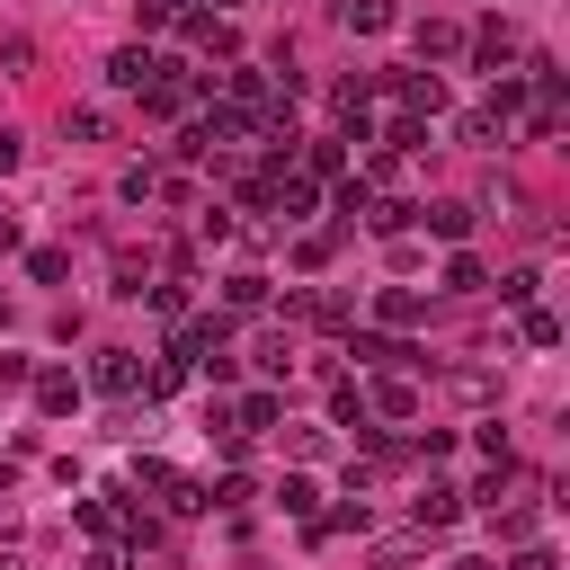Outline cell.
<instances>
[{
    "instance_id": "obj_1",
    "label": "cell",
    "mask_w": 570,
    "mask_h": 570,
    "mask_svg": "<svg viewBox=\"0 0 570 570\" xmlns=\"http://www.w3.org/2000/svg\"><path fill=\"white\" fill-rule=\"evenodd\" d=\"M160 71H169V62H160L151 45H125V53H107V80H116V89H134V98H142Z\"/></svg>"
},
{
    "instance_id": "obj_2",
    "label": "cell",
    "mask_w": 570,
    "mask_h": 570,
    "mask_svg": "<svg viewBox=\"0 0 570 570\" xmlns=\"http://www.w3.org/2000/svg\"><path fill=\"white\" fill-rule=\"evenodd\" d=\"M89 383H98V392H142V365H134V347H98Z\"/></svg>"
},
{
    "instance_id": "obj_3",
    "label": "cell",
    "mask_w": 570,
    "mask_h": 570,
    "mask_svg": "<svg viewBox=\"0 0 570 570\" xmlns=\"http://www.w3.org/2000/svg\"><path fill=\"white\" fill-rule=\"evenodd\" d=\"M472 62H481V71H499V62H517V27H499V18H481V27H472Z\"/></svg>"
},
{
    "instance_id": "obj_4",
    "label": "cell",
    "mask_w": 570,
    "mask_h": 570,
    "mask_svg": "<svg viewBox=\"0 0 570 570\" xmlns=\"http://www.w3.org/2000/svg\"><path fill=\"white\" fill-rule=\"evenodd\" d=\"M410 223H428L436 240H463V232H472V205H463V196H445V205H410Z\"/></svg>"
},
{
    "instance_id": "obj_5",
    "label": "cell",
    "mask_w": 570,
    "mask_h": 570,
    "mask_svg": "<svg viewBox=\"0 0 570 570\" xmlns=\"http://www.w3.org/2000/svg\"><path fill=\"white\" fill-rule=\"evenodd\" d=\"M36 410H45V419H71V410H80V383H71L62 365H45V374H36Z\"/></svg>"
},
{
    "instance_id": "obj_6",
    "label": "cell",
    "mask_w": 570,
    "mask_h": 570,
    "mask_svg": "<svg viewBox=\"0 0 570 570\" xmlns=\"http://www.w3.org/2000/svg\"><path fill=\"white\" fill-rule=\"evenodd\" d=\"M419 312H428V303H419L410 285H383V294H374V321H392V330H410Z\"/></svg>"
},
{
    "instance_id": "obj_7",
    "label": "cell",
    "mask_w": 570,
    "mask_h": 570,
    "mask_svg": "<svg viewBox=\"0 0 570 570\" xmlns=\"http://www.w3.org/2000/svg\"><path fill=\"white\" fill-rule=\"evenodd\" d=\"M347 356H356V365H410L419 347H401V338H374V330H365V338H347Z\"/></svg>"
},
{
    "instance_id": "obj_8",
    "label": "cell",
    "mask_w": 570,
    "mask_h": 570,
    "mask_svg": "<svg viewBox=\"0 0 570 570\" xmlns=\"http://www.w3.org/2000/svg\"><path fill=\"white\" fill-rule=\"evenodd\" d=\"M463 517V490L454 481H428V499H419V525H454Z\"/></svg>"
},
{
    "instance_id": "obj_9",
    "label": "cell",
    "mask_w": 570,
    "mask_h": 570,
    "mask_svg": "<svg viewBox=\"0 0 570 570\" xmlns=\"http://www.w3.org/2000/svg\"><path fill=\"white\" fill-rule=\"evenodd\" d=\"M347 169V151H338V134H321V142H303V178H338Z\"/></svg>"
},
{
    "instance_id": "obj_10",
    "label": "cell",
    "mask_w": 570,
    "mask_h": 570,
    "mask_svg": "<svg viewBox=\"0 0 570 570\" xmlns=\"http://www.w3.org/2000/svg\"><path fill=\"white\" fill-rule=\"evenodd\" d=\"M276 419H285V401H276V392H249V401L232 410V428H240V436H249V428H276Z\"/></svg>"
},
{
    "instance_id": "obj_11",
    "label": "cell",
    "mask_w": 570,
    "mask_h": 570,
    "mask_svg": "<svg viewBox=\"0 0 570 570\" xmlns=\"http://www.w3.org/2000/svg\"><path fill=\"white\" fill-rule=\"evenodd\" d=\"M187 45H196V53H232V45H240V36H232V27H223V18H187Z\"/></svg>"
},
{
    "instance_id": "obj_12",
    "label": "cell",
    "mask_w": 570,
    "mask_h": 570,
    "mask_svg": "<svg viewBox=\"0 0 570 570\" xmlns=\"http://www.w3.org/2000/svg\"><path fill=\"white\" fill-rule=\"evenodd\" d=\"M454 45H463V27H445V18H428V27H419V62H445Z\"/></svg>"
},
{
    "instance_id": "obj_13",
    "label": "cell",
    "mask_w": 570,
    "mask_h": 570,
    "mask_svg": "<svg viewBox=\"0 0 570 570\" xmlns=\"http://www.w3.org/2000/svg\"><path fill=\"white\" fill-rule=\"evenodd\" d=\"M223 303H232V312H258V303H267V276H258V267H240V276L223 285Z\"/></svg>"
},
{
    "instance_id": "obj_14",
    "label": "cell",
    "mask_w": 570,
    "mask_h": 570,
    "mask_svg": "<svg viewBox=\"0 0 570 570\" xmlns=\"http://www.w3.org/2000/svg\"><path fill=\"white\" fill-rule=\"evenodd\" d=\"M374 410H383V419H410L419 401H410V383H374V392H365V419H374Z\"/></svg>"
},
{
    "instance_id": "obj_15",
    "label": "cell",
    "mask_w": 570,
    "mask_h": 570,
    "mask_svg": "<svg viewBox=\"0 0 570 570\" xmlns=\"http://www.w3.org/2000/svg\"><path fill=\"white\" fill-rule=\"evenodd\" d=\"M338 18H347V27H356V36H383V27H392V0H347V9H338Z\"/></svg>"
},
{
    "instance_id": "obj_16",
    "label": "cell",
    "mask_w": 570,
    "mask_h": 570,
    "mask_svg": "<svg viewBox=\"0 0 570 570\" xmlns=\"http://www.w3.org/2000/svg\"><path fill=\"white\" fill-rule=\"evenodd\" d=\"M445 285H454V294H481L490 276H481V258H472V249H454V258H445Z\"/></svg>"
},
{
    "instance_id": "obj_17",
    "label": "cell",
    "mask_w": 570,
    "mask_h": 570,
    "mask_svg": "<svg viewBox=\"0 0 570 570\" xmlns=\"http://www.w3.org/2000/svg\"><path fill=\"white\" fill-rule=\"evenodd\" d=\"M276 499H285V517H303V525H312V517H321V490H312V481H303V472H294V481H285V490H276Z\"/></svg>"
},
{
    "instance_id": "obj_18",
    "label": "cell",
    "mask_w": 570,
    "mask_h": 570,
    "mask_svg": "<svg viewBox=\"0 0 570 570\" xmlns=\"http://www.w3.org/2000/svg\"><path fill=\"white\" fill-rule=\"evenodd\" d=\"M365 205H374V187L365 178H338V223H365Z\"/></svg>"
},
{
    "instance_id": "obj_19",
    "label": "cell",
    "mask_w": 570,
    "mask_h": 570,
    "mask_svg": "<svg viewBox=\"0 0 570 570\" xmlns=\"http://www.w3.org/2000/svg\"><path fill=\"white\" fill-rule=\"evenodd\" d=\"M534 285H543V276H534V267H517V276H499V303H525V312H534Z\"/></svg>"
},
{
    "instance_id": "obj_20",
    "label": "cell",
    "mask_w": 570,
    "mask_h": 570,
    "mask_svg": "<svg viewBox=\"0 0 570 570\" xmlns=\"http://www.w3.org/2000/svg\"><path fill=\"white\" fill-rule=\"evenodd\" d=\"M330 249H338L330 232H303V240H294V258H303V267H330Z\"/></svg>"
},
{
    "instance_id": "obj_21",
    "label": "cell",
    "mask_w": 570,
    "mask_h": 570,
    "mask_svg": "<svg viewBox=\"0 0 570 570\" xmlns=\"http://www.w3.org/2000/svg\"><path fill=\"white\" fill-rule=\"evenodd\" d=\"M525 347H561V321L552 312H525Z\"/></svg>"
},
{
    "instance_id": "obj_22",
    "label": "cell",
    "mask_w": 570,
    "mask_h": 570,
    "mask_svg": "<svg viewBox=\"0 0 570 570\" xmlns=\"http://www.w3.org/2000/svg\"><path fill=\"white\" fill-rule=\"evenodd\" d=\"M178 18V0H134V27H169Z\"/></svg>"
},
{
    "instance_id": "obj_23",
    "label": "cell",
    "mask_w": 570,
    "mask_h": 570,
    "mask_svg": "<svg viewBox=\"0 0 570 570\" xmlns=\"http://www.w3.org/2000/svg\"><path fill=\"white\" fill-rule=\"evenodd\" d=\"M508 570H561V561H552V552H543V543H525V552H517V561H508Z\"/></svg>"
},
{
    "instance_id": "obj_24",
    "label": "cell",
    "mask_w": 570,
    "mask_h": 570,
    "mask_svg": "<svg viewBox=\"0 0 570 570\" xmlns=\"http://www.w3.org/2000/svg\"><path fill=\"white\" fill-rule=\"evenodd\" d=\"M9 383H27V356H0V392H9Z\"/></svg>"
},
{
    "instance_id": "obj_25",
    "label": "cell",
    "mask_w": 570,
    "mask_h": 570,
    "mask_svg": "<svg viewBox=\"0 0 570 570\" xmlns=\"http://www.w3.org/2000/svg\"><path fill=\"white\" fill-rule=\"evenodd\" d=\"M454 570H490V561H454Z\"/></svg>"
}]
</instances>
